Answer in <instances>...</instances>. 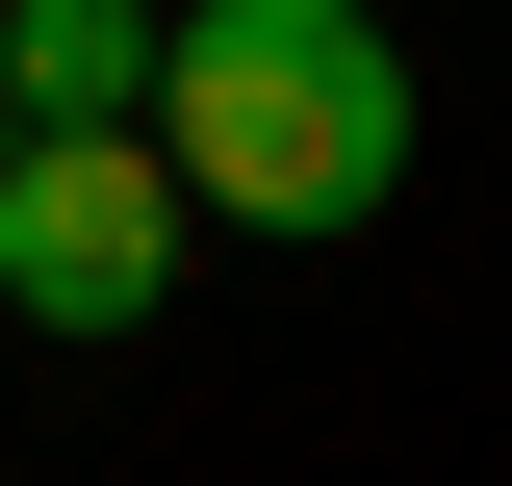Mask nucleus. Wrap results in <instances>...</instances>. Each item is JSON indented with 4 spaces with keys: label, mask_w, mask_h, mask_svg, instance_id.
Segmentation results:
<instances>
[{
    "label": "nucleus",
    "mask_w": 512,
    "mask_h": 486,
    "mask_svg": "<svg viewBox=\"0 0 512 486\" xmlns=\"http://www.w3.org/2000/svg\"><path fill=\"white\" fill-rule=\"evenodd\" d=\"M154 154H180L205 231H384L410 205V52H384V0H180L154 26Z\"/></svg>",
    "instance_id": "obj_1"
},
{
    "label": "nucleus",
    "mask_w": 512,
    "mask_h": 486,
    "mask_svg": "<svg viewBox=\"0 0 512 486\" xmlns=\"http://www.w3.org/2000/svg\"><path fill=\"white\" fill-rule=\"evenodd\" d=\"M180 256H205V205H180V154L154 128H26V180H0V307L26 333H154L180 307Z\"/></svg>",
    "instance_id": "obj_2"
},
{
    "label": "nucleus",
    "mask_w": 512,
    "mask_h": 486,
    "mask_svg": "<svg viewBox=\"0 0 512 486\" xmlns=\"http://www.w3.org/2000/svg\"><path fill=\"white\" fill-rule=\"evenodd\" d=\"M0 103L26 128H154V0H0Z\"/></svg>",
    "instance_id": "obj_3"
},
{
    "label": "nucleus",
    "mask_w": 512,
    "mask_h": 486,
    "mask_svg": "<svg viewBox=\"0 0 512 486\" xmlns=\"http://www.w3.org/2000/svg\"><path fill=\"white\" fill-rule=\"evenodd\" d=\"M0 180H26V103H0Z\"/></svg>",
    "instance_id": "obj_4"
},
{
    "label": "nucleus",
    "mask_w": 512,
    "mask_h": 486,
    "mask_svg": "<svg viewBox=\"0 0 512 486\" xmlns=\"http://www.w3.org/2000/svg\"><path fill=\"white\" fill-rule=\"evenodd\" d=\"M154 26H180V0H154Z\"/></svg>",
    "instance_id": "obj_5"
}]
</instances>
